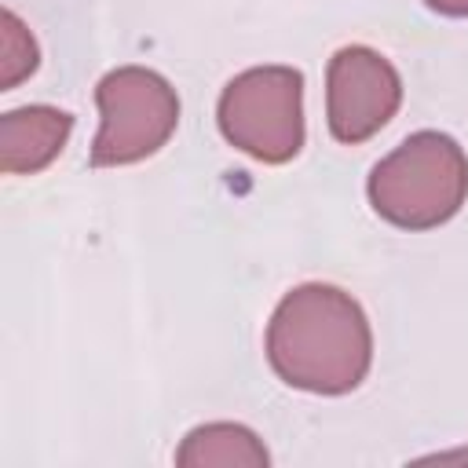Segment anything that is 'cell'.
<instances>
[{
  "instance_id": "1",
  "label": "cell",
  "mask_w": 468,
  "mask_h": 468,
  "mask_svg": "<svg viewBox=\"0 0 468 468\" xmlns=\"http://www.w3.org/2000/svg\"><path fill=\"white\" fill-rule=\"evenodd\" d=\"M274 377L307 395H347L373 366V329L362 303L329 282L292 285L267 322Z\"/></svg>"
},
{
  "instance_id": "2",
  "label": "cell",
  "mask_w": 468,
  "mask_h": 468,
  "mask_svg": "<svg viewBox=\"0 0 468 468\" xmlns=\"http://www.w3.org/2000/svg\"><path fill=\"white\" fill-rule=\"evenodd\" d=\"M373 212L399 230H435L468 201V154L446 132H413L366 179Z\"/></svg>"
},
{
  "instance_id": "3",
  "label": "cell",
  "mask_w": 468,
  "mask_h": 468,
  "mask_svg": "<svg viewBox=\"0 0 468 468\" xmlns=\"http://www.w3.org/2000/svg\"><path fill=\"white\" fill-rule=\"evenodd\" d=\"M219 135L263 165H285L303 150V73L282 62L252 66L227 80L216 102Z\"/></svg>"
},
{
  "instance_id": "4",
  "label": "cell",
  "mask_w": 468,
  "mask_h": 468,
  "mask_svg": "<svg viewBox=\"0 0 468 468\" xmlns=\"http://www.w3.org/2000/svg\"><path fill=\"white\" fill-rule=\"evenodd\" d=\"M99 132L91 168H121L154 157L179 128V95L157 69L117 66L95 84Z\"/></svg>"
},
{
  "instance_id": "5",
  "label": "cell",
  "mask_w": 468,
  "mask_h": 468,
  "mask_svg": "<svg viewBox=\"0 0 468 468\" xmlns=\"http://www.w3.org/2000/svg\"><path fill=\"white\" fill-rule=\"evenodd\" d=\"M402 106V77L377 48L347 44L325 66V121L336 143L373 139Z\"/></svg>"
},
{
  "instance_id": "6",
  "label": "cell",
  "mask_w": 468,
  "mask_h": 468,
  "mask_svg": "<svg viewBox=\"0 0 468 468\" xmlns=\"http://www.w3.org/2000/svg\"><path fill=\"white\" fill-rule=\"evenodd\" d=\"M73 132V117L58 106H18L0 117V168L7 176H37L44 172L66 146Z\"/></svg>"
},
{
  "instance_id": "7",
  "label": "cell",
  "mask_w": 468,
  "mask_h": 468,
  "mask_svg": "<svg viewBox=\"0 0 468 468\" xmlns=\"http://www.w3.org/2000/svg\"><path fill=\"white\" fill-rule=\"evenodd\" d=\"M176 464L183 468H263L271 464V453L263 439L234 420H212L186 431V439L176 450Z\"/></svg>"
},
{
  "instance_id": "8",
  "label": "cell",
  "mask_w": 468,
  "mask_h": 468,
  "mask_svg": "<svg viewBox=\"0 0 468 468\" xmlns=\"http://www.w3.org/2000/svg\"><path fill=\"white\" fill-rule=\"evenodd\" d=\"M37 66H40L37 37L11 7H4L0 15V91L18 88L26 77L37 73Z\"/></svg>"
},
{
  "instance_id": "9",
  "label": "cell",
  "mask_w": 468,
  "mask_h": 468,
  "mask_svg": "<svg viewBox=\"0 0 468 468\" xmlns=\"http://www.w3.org/2000/svg\"><path fill=\"white\" fill-rule=\"evenodd\" d=\"M424 7L446 18H468V0H424Z\"/></svg>"
}]
</instances>
